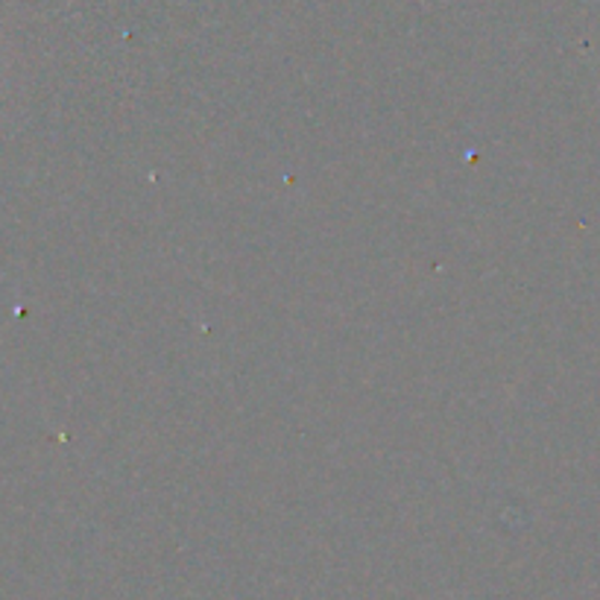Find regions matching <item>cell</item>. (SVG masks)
Returning <instances> with one entry per match:
<instances>
[]
</instances>
